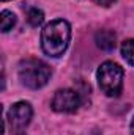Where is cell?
I'll return each instance as SVG.
<instances>
[{
    "instance_id": "cell-8",
    "label": "cell",
    "mask_w": 134,
    "mask_h": 135,
    "mask_svg": "<svg viewBox=\"0 0 134 135\" xmlns=\"http://www.w3.org/2000/svg\"><path fill=\"white\" fill-rule=\"evenodd\" d=\"M120 50H122V57L126 60V63L131 65V66H134V39H126V41H123Z\"/></svg>"
},
{
    "instance_id": "cell-5",
    "label": "cell",
    "mask_w": 134,
    "mask_h": 135,
    "mask_svg": "<svg viewBox=\"0 0 134 135\" xmlns=\"http://www.w3.org/2000/svg\"><path fill=\"white\" fill-rule=\"evenodd\" d=\"M51 105H52V110L59 113H73L81 107V96L77 91L69 90V88L59 90L55 91Z\"/></svg>"
},
{
    "instance_id": "cell-11",
    "label": "cell",
    "mask_w": 134,
    "mask_h": 135,
    "mask_svg": "<svg viewBox=\"0 0 134 135\" xmlns=\"http://www.w3.org/2000/svg\"><path fill=\"white\" fill-rule=\"evenodd\" d=\"M131 134L134 135V118H133V121H131Z\"/></svg>"
},
{
    "instance_id": "cell-10",
    "label": "cell",
    "mask_w": 134,
    "mask_h": 135,
    "mask_svg": "<svg viewBox=\"0 0 134 135\" xmlns=\"http://www.w3.org/2000/svg\"><path fill=\"white\" fill-rule=\"evenodd\" d=\"M92 2H95V3L100 5V6H110V5H114L117 0H92Z\"/></svg>"
},
{
    "instance_id": "cell-3",
    "label": "cell",
    "mask_w": 134,
    "mask_h": 135,
    "mask_svg": "<svg viewBox=\"0 0 134 135\" xmlns=\"http://www.w3.org/2000/svg\"><path fill=\"white\" fill-rule=\"evenodd\" d=\"M98 83L101 91L109 98H117L122 93L123 86V68L114 61H104L100 66L98 72Z\"/></svg>"
},
{
    "instance_id": "cell-4",
    "label": "cell",
    "mask_w": 134,
    "mask_h": 135,
    "mask_svg": "<svg viewBox=\"0 0 134 135\" xmlns=\"http://www.w3.org/2000/svg\"><path fill=\"white\" fill-rule=\"evenodd\" d=\"M32 116H33V110H32V105L29 102H24V101L16 102L8 110V116H6L10 129H11V134L25 135V129L30 124Z\"/></svg>"
},
{
    "instance_id": "cell-9",
    "label": "cell",
    "mask_w": 134,
    "mask_h": 135,
    "mask_svg": "<svg viewBox=\"0 0 134 135\" xmlns=\"http://www.w3.org/2000/svg\"><path fill=\"white\" fill-rule=\"evenodd\" d=\"M44 21V13L39 8H30L27 11V22L32 27H39Z\"/></svg>"
},
{
    "instance_id": "cell-2",
    "label": "cell",
    "mask_w": 134,
    "mask_h": 135,
    "mask_svg": "<svg viewBox=\"0 0 134 135\" xmlns=\"http://www.w3.org/2000/svg\"><path fill=\"white\" fill-rule=\"evenodd\" d=\"M17 74H19V80L24 86H27L30 90H39L49 82L52 71H51L49 65L44 63L43 60L25 58L19 63Z\"/></svg>"
},
{
    "instance_id": "cell-6",
    "label": "cell",
    "mask_w": 134,
    "mask_h": 135,
    "mask_svg": "<svg viewBox=\"0 0 134 135\" xmlns=\"http://www.w3.org/2000/svg\"><path fill=\"white\" fill-rule=\"evenodd\" d=\"M95 42L102 50H112L117 44V36L112 30H100L95 35Z\"/></svg>"
},
{
    "instance_id": "cell-7",
    "label": "cell",
    "mask_w": 134,
    "mask_h": 135,
    "mask_svg": "<svg viewBox=\"0 0 134 135\" xmlns=\"http://www.w3.org/2000/svg\"><path fill=\"white\" fill-rule=\"evenodd\" d=\"M0 21H2V32H3V33L10 32V30L16 25V22H17L16 14L11 13V11H8V9H3V11H2V14H0Z\"/></svg>"
},
{
    "instance_id": "cell-12",
    "label": "cell",
    "mask_w": 134,
    "mask_h": 135,
    "mask_svg": "<svg viewBox=\"0 0 134 135\" xmlns=\"http://www.w3.org/2000/svg\"><path fill=\"white\" fill-rule=\"evenodd\" d=\"M2 2H8V0H2Z\"/></svg>"
},
{
    "instance_id": "cell-1",
    "label": "cell",
    "mask_w": 134,
    "mask_h": 135,
    "mask_svg": "<svg viewBox=\"0 0 134 135\" xmlns=\"http://www.w3.org/2000/svg\"><path fill=\"white\" fill-rule=\"evenodd\" d=\"M71 41V27L66 21H51L41 32V49L49 57H62Z\"/></svg>"
}]
</instances>
